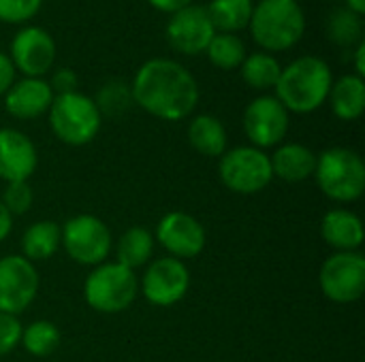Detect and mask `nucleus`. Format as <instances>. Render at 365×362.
Listing matches in <instances>:
<instances>
[{"label":"nucleus","instance_id":"f257e3e1","mask_svg":"<svg viewBox=\"0 0 365 362\" xmlns=\"http://www.w3.org/2000/svg\"><path fill=\"white\" fill-rule=\"evenodd\" d=\"M133 102L156 119L182 122L199 105V83L195 75L171 58L145 60L130 81Z\"/></svg>","mask_w":365,"mask_h":362},{"label":"nucleus","instance_id":"f03ea898","mask_svg":"<svg viewBox=\"0 0 365 362\" xmlns=\"http://www.w3.org/2000/svg\"><path fill=\"white\" fill-rule=\"evenodd\" d=\"M334 83L331 66L321 55H299L282 66L280 79L274 87V96L284 105L289 113L308 115L319 111Z\"/></svg>","mask_w":365,"mask_h":362},{"label":"nucleus","instance_id":"7ed1b4c3","mask_svg":"<svg viewBox=\"0 0 365 362\" xmlns=\"http://www.w3.org/2000/svg\"><path fill=\"white\" fill-rule=\"evenodd\" d=\"M248 30L261 51H289L304 38L306 13L295 0H259L255 2Z\"/></svg>","mask_w":365,"mask_h":362},{"label":"nucleus","instance_id":"20e7f679","mask_svg":"<svg viewBox=\"0 0 365 362\" xmlns=\"http://www.w3.org/2000/svg\"><path fill=\"white\" fill-rule=\"evenodd\" d=\"M314 179L329 201L340 205L355 203L365 192L364 158L349 147H329L317 154Z\"/></svg>","mask_w":365,"mask_h":362},{"label":"nucleus","instance_id":"39448f33","mask_svg":"<svg viewBox=\"0 0 365 362\" xmlns=\"http://www.w3.org/2000/svg\"><path fill=\"white\" fill-rule=\"evenodd\" d=\"M47 119L53 137L71 147H83L92 143L103 126V115L94 98L79 90L53 96Z\"/></svg>","mask_w":365,"mask_h":362},{"label":"nucleus","instance_id":"423d86ee","mask_svg":"<svg viewBox=\"0 0 365 362\" xmlns=\"http://www.w3.org/2000/svg\"><path fill=\"white\" fill-rule=\"evenodd\" d=\"M139 294V277L120 262H103L83 282V299L90 309L105 316L126 312Z\"/></svg>","mask_w":365,"mask_h":362},{"label":"nucleus","instance_id":"0eeeda50","mask_svg":"<svg viewBox=\"0 0 365 362\" xmlns=\"http://www.w3.org/2000/svg\"><path fill=\"white\" fill-rule=\"evenodd\" d=\"M218 177L233 194H259L274 181L269 154L252 145L231 147L218 158Z\"/></svg>","mask_w":365,"mask_h":362},{"label":"nucleus","instance_id":"6e6552de","mask_svg":"<svg viewBox=\"0 0 365 362\" xmlns=\"http://www.w3.org/2000/svg\"><path fill=\"white\" fill-rule=\"evenodd\" d=\"M60 235L66 256L81 267L94 269L107 262L113 250V235L109 226L92 213H79L68 218L60 226Z\"/></svg>","mask_w":365,"mask_h":362},{"label":"nucleus","instance_id":"1a4fd4ad","mask_svg":"<svg viewBox=\"0 0 365 362\" xmlns=\"http://www.w3.org/2000/svg\"><path fill=\"white\" fill-rule=\"evenodd\" d=\"M319 286L325 299L338 305L355 303L365 292V256L361 252H336L321 271Z\"/></svg>","mask_w":365,"mask_h":362},{"label":"nucleus","instance_id":"9d476101","mask_svg":"<svg viewBox=\"0 0 365 362\" xmlns=\"http://www.w3.org/2000/svg\"><path fill=\"white\" fill-rule=\"evenodd\" d=\"M242 124L250 145L265 151L287 139L291 113L274 94H261L246 105Z\"/></svg>","mask_w":365,"mask_h":362},{"label":"nucleus","instance_id":"9b49d317","mask_svg":"<svg viewBox=\"0 0 365 362\" xmlns=\"http://www.w3.org/2000/svg\"><path fill=\"white\" fill-rule=\"evenodd\" d=\"M190 288V271L188 267L171 256L154 258L145 265V273L139 280V292H143L145 301L156 307L178 305Z\"/></svg>","mask_w":365,"mask_h":362},{"label":"nucleus","instance_id":"f8f14e48","mask_svg":"<svg viewBox=\"0 0 365 362\" xmlns=\"http://www.w3.org/2000/svg\"><path fill=\"white\" fill-rule=\"evenodd\" d=\"M41 277L36 267L21 254L0 258V314L19 316L36 299Z\"/></svg>","mask_w":365,"mask_h":362},{"label":"nucleus","instance_id":"ddd939ff","mask_svg":"<svg viewBox=\"0 0 365 362\" xmlns=\"http://www.w3.org/2000/svg\"><path fill=\"white\" fill-rule=\"evenodd\" d=\"M9 58L21 77H45L58 58V47L53 36L41 26H24L15 32Z\"/></svg>","mask_w":365,"mask_h":362},{"label":"nucleus","instance_id":"4468645a","mask_svg":"<svg viewBox=\"0 0 365 362\" xmlns=\"http://www.w3.org/2000/svg\"><path fill=\"white\" fill-rule=\"evenodd\" d=\"M156 243L167 252V256L178 260L197 258L207 243L203 224L186 211H169L160 218L154 233Z\"/></svg>","mask_w":365,"mask_h":362},{"label":"nucleus","instance_id":"2eb2a0df","mask_svg":"<svg viewBox=\"0 0 365 362\" xmlns=\"http://www.w3.org/2000/svg\"><path fill=\"white\" fill-rule=\"evenodd\" d=\"M167 43L173 51L182 55H199L205 53L210 41L214 38L216 30L207 17L203 4H190L173 15L167 21Z\"/></svg>","mask_w":365,"mask_h":362},{"label":"nucleus","instance_id":"dca6fc26","mask_svg":"<svg viewBox=\"0 0 365 362\" xmlns=\"http://www.w3.org/2000/svg\"><path fill=\"white\" fill-rule=\"evenodd\" d=\"M38 166L36 145L17 128H0V179L28 181Z\"/></svg>","mask_w":365,"mask_h":362},{"label":"nucleus","instance_id":"f3484780","mask_svg":"<svg viewBox=\"0 0 365 362\" xmlns=\"http://www.w3.org/2000/svg\"><path fill=\"white\" fill-rule=\"evenodd\" d=\"M53 90L49 87L47 79L41 77H21L15 79V83L9 87L4 98V109L15 119H36L41 115H47L51 102H53Z\"/></svg>","mask_w":365,"mask_h":362},{"label":"nucleus","instance_id":"a211bd4d","mask_svg":"<svg viewBox=\"0 0 365 362\" xmlns=\"http://www.w3.org/2000/svg\"><path fill=\"white\" fill-rule=\"evenodd\" d=\"M321 237L336 252H359L365 239L364 222L351 209H329L321 220Z\"/></svg>","mask_w":365,"mask_h":362},{"label":"nucleus","instance_id":"6ab92c4d","mask_svg":"<svg viewBox=\"0 0 365 362\" xmlns=\"http://www.w3.org/2000/svg\"><path fill=\"white\" fill-rule=\"evenodd\" d=\"M274 177L287 183H302L314 177L317 154L304 143H280L274 154H269Z\"/></svg>","mask_w":365,"mask_h":362},{"label":"nucleus","instance_id":"aec40b11","mask_svg":"<svg viewBox=\"0 0 365 362\" xmlns=\"http://www.w3.org/2000/svg\"><path fill=\"white\" fill-rule=\"evenodd\" d=\"M186 137L190 147L205 158H220L229 149V134L225 124L210 113H199L190 117Z\"/></svg>","mask_w":365,"mask_h":362},{"label":"nucleus","instance_id":"412c9836","mask_svg":"<svg viewBox=\"0 0 365 362\" xmlns=\"http://www.w3.org/2000/svg\"><path fill=\"white\" fill-rule=\"evenodd\" d=\"M334 115L342 122H355L364 115L365 109V81L364 77L349 73L334 79L329 98H327Z\"/></svg>","mask_w":365,"mask_h":362},{"label":"nucleus","instance_id":"4be33fe9","mask_svg":"<svg viewBox=\"0 0 365 362\" xmlns=\"http://www.w3.org/2000/svg\"><path fill=\"white\" fill-rule=\"evenodd\" d=\"M19 247H21V256L32 265L49 260L62 247L60 226L53 220H41L30 224L21 235Z\"/></svg>","mask_w":365,"mask_h":362},{"label":"nucleus","instance_id":"5701e85b","mask_svg":"<svg viewBox=\"0 0 365 362\" xmlns=\"http://www.w3.org/2000/svg\"><path fill=\"white\" fill-rule=\"evenodd\" d=\"M156 239L143 226H133L120 235L115 241V262L124 265L130 271L145 267L154 256Z\"/></svg>","mask_w":365,"mask_h":362},{"label":"nucleus","instance_id":"b1692460","mask_svg":"<svg viewBox=\"0 0 365 362\" xmlns=\"http://www.w3.org/2000/svg\"><path fill=\"white\" fill-rule=\"evenodd\" d=\"M255 0H210L205 4L207 17L216 32L240 34L248 28Z\"/></svg>","mask_w":365,"mask_h":362},{"label":"nucleus","instance_id":"393cba45","mask_svg":"<svg viewBox=\"0 0 365 362\" xmlns=\"http://www.w3.org/2000/svg\"><path fill=\"white\" fill-rule=\"evenodd\" d=\"M280 73H282L280 60L274 53H267L261 49L255 53H248L240 66V75H242L244 83L257 92H263V94L276 87Z\"/></svg>","mask_w":365,"mask_h":362},{"label":"nucleus","instance_id":"a878e982","mask_svg":"<svg viewBox=\"0 0 365 362\" xmlns=\"http://www.w3.org/2000/svg\"><path fill=\"white\" fill-rule=\"evenodd\" d=\"M325 32L336 45L355 47L364 41V15H357L349 6H338L329 13Z\"/></svg>","mask_w":365,"mask_h":362},{"label":"nucleus","instance_id":"bb28decb","mask_svg":"<svg viewBox=\"0 0 365 362\" xmlns=\"http://www.w3.org/2000/svg\"><path fill=\"white\" fill-rule=\"evenodd\" d=\"M205 55H207L210 64L220 70H240L248 51H246V43L240 34L216 32L205 49Z\"/></svg>","mask_w":365,"mask_h":362},{"label":"nucleus","instance_id":"cd10ccee","mask_svg":"<svg viewBox=\"0 0 365 362\" xmlns=\"http://www.w3.org/2000/svg\"><path fill=\"white\" fill-rule=\"evenodd\" d=\"M19 346L34 358H47L60 346V331L51 320H34L21 331Z\"/></svg>","mask_w":365,"mask_h":362},{"label":"nucleus","instance_id":"c85d7f7f","mask_svg":"<svg viewBox=\"0 0 365 362\" xmlns=\"http://www.w3.org/2000/svg\"><path fill=\"white\" fill-rule=\"evenodd\" d=\"M101 115H109V117H118L122 113H126L135 102H133V92H130V83L122 81V79H109L107 83L101 85V90L96 92L94 98Z\"/></svg>","mask_w":365,"mask_h":362},{"label":"nucleus","instance_id":"c756f323","mask_svg":"<svg viewBox=\"0 0 365 362\" xmlns=\"http://www.w3.org/2000/svg\"><path fill=\"white\" fill-rule=\"evenodd\" d=\"M0 203L6 207V211L15 218V215H24L30 211L32 203H34V192L32 186L28 181H11L4 186Z\"/></svg>","mask_w":365,"mask_h":362},{"label":"nucleus","instance_id":"7c9ffc66","mask_svg":"<svg viewBox=\"0 0 365 362\" xmlns=\"http://www.w3.org/2000/svg\"><path fill=\"white\" fill-rule=\"evenodd\" d=\"M43 0H0V21L24 26L38 15Z\"/></svg>","mask_w":365,"mask_h":362},{"label":"nucleus","instance_id":"2f4dec72","mask_svg":"<svg viewBox=\"0 0 365 362\" xmlns=\"http://www.w3.org/2000/svg\"><path fill=\"white\" fill-rule=\"evenodd\" d=\"M21 322L17 316L0 314V358L9 356L21 344Z\"/></svg>","mask_w":365,"mask_h":362},{"label":"nucleus","instance_id":"473e14b6","mask_svg":"<svg viewBox=\"0 0 365 362\" xmlns=\"http://www.w3.org/2000/svg\"><path fill=\"white\" fill-rule=\"evenodd\" d=\"M49 87L53 90V94H68V92H75L77 90V73L73 68H66V66H60L51 73V79H49Z\"/></svg>","mask_w":365,"mask_h":362},{"label":"nucleus","instance_id":"72a5a7b5","mask_svg":"<svg viewBox=\"0 0 365 362\" xmlns=\"http://www.w3.org/2000/svg\"><path fill=\"white\" fill-rule=\"evenodd\" d=\"M17 79V70L9 58V53L0 51V96H4L9 92V87L15 83Z\"/></svg>","mask_w":365,"mask_h":362},{"label":"nucleus","instance_id":"f704fd0d","mask_svg":"<svg viewBox=\"0 0 365 362\" xmlns=\"http://www.w3.org/2000/svg\"><path fill=\"white\" fill-rule=\"evenodd\" d=\"M152 9L160 11V13H167V15H173L190 4H195V0H145Z\"/></svg>","mask_w":365,"mask_h":362},{"label":"nucleus","instance_id":"c9c22d12","mask_svg":"<svg viewBox=\"0 0 365 362\" xmlns=\"http://www.w3.org/2000/svg\"><path fill=\"white\" fill-rule=\"evenodd\" d=\"M13 230V215L6 211V207L0 203V243L6 241V237L11 235Z\"/></svg>","mask_w":365,"mask_h":362},{"label":"nucleus","instance_id":"e433bc0d","mask_svg":"<svg viewBox=\"0 0 365 362\" xmlns=\"http://www.w3.org/2000/svg\"><path fill=\"white\" fill-rule=\"evenodd\" d=\"M355 75L365 77V41L355 45Z\"/></svg>","mask_w":365,"mask_h":362},{"label":"nucleus","instance_id":"4c0bfd02","mask_svg":"<svg viewBox=\"0 0 365 362\" xmlns=\"http://www.w3.org/2000/svg\"><path fill=\"white\" fill-rule=\"evenodd\" d=\"M344 6H349L357 15H364L365 13V0H344Z\"/></svg>","mask_w":365,"mask_h":362},{"label":"nucleus","instance_id":"58836bf2","mask_svg":"<svg viewBox=\"0 0 365 362\" xmlns=\"http://www.w3.org/2000/svg\"><path fill=\"white\" fill-rule=\"evenodd\" d=\"M295 2H299V4H302V0H295Z\"/></svg>","mask_w":365,"mask_h":362}]
</instances>
